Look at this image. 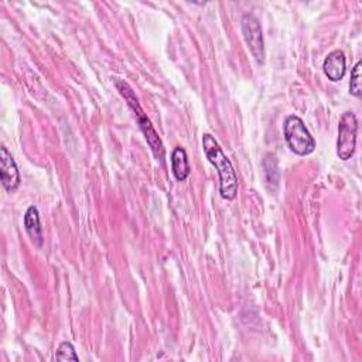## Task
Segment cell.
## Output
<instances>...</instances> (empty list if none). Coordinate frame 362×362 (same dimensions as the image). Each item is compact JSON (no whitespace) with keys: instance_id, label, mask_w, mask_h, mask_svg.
<instances>
[{"instance_id":"ba28073f","label":"cell","mask_w":362,"mask_h":362,"mask_svg":"<svg viewBox=\"0 0 362 362\" xmlns=\"http://www.w3.org/2000/svg\"><path fill=\"white\" fill-rule=\"evenodd\" d=\"M24 228L37 247L42 246V228L40 222V214L37 206L31 205L27 208L24 215Z\"/></svg>"},{"instance_id":"7a4b0ae2","label":"cell","mask_w":362,"mask_h":362,"mask_svg":"<svg viewBox=\"0 0 362 362\" xmlns=\"http://www.w3.org/2000/svg\"><path fill=\"white\" fill-rule=\"evenodd\" d=\"M116 88L119 89L120 95L127 100V103H129V106L132 107V110L134 112V116H136V119H137V122H139V126H140V129H141V132H143V134H144V137H146V141L148 143L150 148L153 150V154L156 156L157 160L161 161V160L164 158V153H165L164 146H163V141H161V139L158 137L157 132L154 130V127H153L150 119L144 115V112H143V109H141V106H140V103H139V99H137V96L134 95L133 89H132L130 85H129L127 82H124V81H116Z\"/></svg>"},{"instance_id":"277c9868","label":"cell","mask_w":362,"mask_h":362,"mask_svg":"<svg viewBox=\"0 0 362 362\" xmlns=\"http://www.w3.org/2000/svg\"><path fill=\"white\" fill-rule=\"evenodd\" d=\"M356 133L358 120L354 112L348 110L342 113L338 124V140H337V154L341 160H349L356 147Z\"/></svg>"},{"instance_id":"8fae6325","label":"cell","mask_w":362,"mask_h":362,"mask_svg":"<svg viewBox=\"0 0 362 362\" xmlns=\"http://www.w3.org/2000/svg\"><path fill=\"white\" fill-rule=\"evenodd\" d=\"M361 65L362 62L358 61L351 72V81H349V92L359 98L361 96Z\"/></svg>"},{"instance_id":"9c48e42d","label":"cell","mask_w":362,"mask_h":362,"mask_svg":"<svg viewBox=\"0 0 362 362\" xmlns=\"http://www.w3.org/2000/svg\"><path fill=\"white\" fill-rule=\"evenodd\" d=\"M171 170L178 181H185L191 173L187 153L182 147H175L171 153Z\"/></svg>"},{"instance_id":"5b68a950","label":"cell","mask_w":362,"mask_h":362,"mask_svg":"<svg viewBox=\"0 0 362 362\" xmlns=\"http://www.w3.org/2000/svg\"><path fill=\"white\" fill-rule=\"evenodd\" d=\"M240 28L243 38L257 64L264 61V41L259 20L253 14H245L240 20Z\"/></svg>"},{"instance_id":"52a82bcc","label":"cell","mask_w":362,"mask_h":362,"mask_svg":"<svg viewBox=\"0 0 362 362\" xmlns=\"http://www.w3.org/2000/svg\"><path fill=\"white\" fill-rule=\"evenodd\" d=\"M322 71L325 74V76L332 81V82H338L344 78L345 71H346V65H345V54L341 49H334L331 51L322 64Z\"/></svg>"},{"instance_id":"8992f818","label":"cell","mask_w":362,"mask_h":362,"mask_svg":"<svg viewBox=\"0 0 362 362\" xmlns=\"http://www.w3.org/2000/svg\"><path fill=\"white\" fill-rule=\"evenodd\" d=\"M0 174L4 189L7 192H14L21 182V177L14 158L4 146L0 147Z\"/></svg>"},{"instance_id":"6da1fadb","label":"cell","mask_w":362,"mask_h":362,"mask_svg":"<svg viewBox=\"0 0 362 362\" xmlns=\"http://www.w3.org/2000/svg\"><path fill=\"white\" fill-rule=\"evenodd\" d=\"M202 147L208 161L218 170L221 197L229 201L233 199L238 194V177L230 160L226 157L216 139L209 133L202 136Z\"/></svg>"},{"instance_id":"30bf717a","label":"cell","mask_w":362,"mask_h":362,"mask_svg":"<svg viewBox=\"0 0 362 362\" xmlns=\"http://www.w3.org/2000/svg\"><path fill=\"white\" fill-rule=\"evenodd\" d=\"M55 359L57 361H79L76 352H75V348L71 342H61L58 349H57V354H55Z\"/></svg>"},{"instance_id":"3957f363","label":"cell","mask_w":362,"mask_h":362,"mask_svg":"<svg viewBox=\"0 0 362 362\" xmlns=\"http://www.w3.org/2000/svg\"><path fill=\"white\" fill-rule=\"evenodd\" d=\"M283 133L288 148L294 154L307 156L314 151L315 140L298 116L290 115L284 119Z\"/></svg>"}]
</instances>
